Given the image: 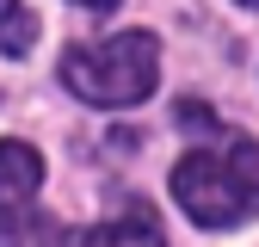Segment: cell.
Segmentation results:
<instances>
[{"label": "cell", "mask_w": 259, "mask_h": 247, "mask_svg": "<svg viewBox=\"0 0 259 247\" xmlns=\"http://www.w3.org/2000/svg\"><path fill=\"white\" fill-rule=\"evenodd\" d=\"M80 247H167V235H160V223H154V210L142 204V198H130L111 223H99V229H87V241Z\"/></svg>", "instance_id": "3957f363"}, {"label": "cell", "mask_w": 259, "mask_h": 247, "mask_svg": "<svg viewBox=\"0 0 259 247\" xmlns=\"http://www.w3.org/2000/svg\"><path fill=\"white\" fill-rule=\"evenodd\" d=\"M44 185V154L31 142H0V210L31 204Z\"/></svg>", "instance_id": "277c9868"}, {"label": "cell", "mask_w": 259, "mask_h": 247, "mask_svg": "<svg viewBox=\"0 0 259 247\" xmlns=\"http://www.w3.org/2000/svg\"><path fill=\"white\" fill-rule=\"evenodd\" d=\"M80 7H87V13H111L117 0H80Z\"/></svg>", "instance_id": "ba28073f"}, {"label": "cell", "mask_w": 259, "mask_h": 247, "mask_svg": "<svg viewBox=\"0 0 259 247\" xmlns=\"http://www.w3.org/2000/svg\"><path fill=\"white\" fill-rule=\"evenodd\" d=\"M173 198L198 229H229L259 210V142L229 136L173 167Z\"/></svg>", "instance_id": "6da1fadb"}, {"label": "cell", "mask_w": 259, "mask_h": 247, "mask_svg": "<svg viewBox=\"0 0 259 247\" xmlns=\"http://www.w3.org/2000/svg\"><path fill=\"white\" fill-rule=\"evenodd\" d=\"M62 80L87 105H142L160 80V44L148 31H117L105 44H68Z\"/></svg>", "instance_id": "7a4b0ae2"}, {"label": "cell", "mask_w": 259, "mask_h": 247, "mask_svg": "<svg viewBox=\"0 0 259 247\" xmlns=\"http://www.w3.org/2000/svg\"><path fill=\"white\" fill-rule=\"evenodd\" d=\"M241 7H259V0H241Z\"/></svg>", "instance_id": "9c48e42d"}, {"label": "cell", "mask_w": 259, "mask_h": 247, "mask_svg": "<svg viewBox=\"0 0 259 247\" xmlns=\"http://www.w3.org/2000/svg\"><path fill=\"white\" fill-rule=\"evenodd\" d=\"M0 247H68V229L31 204H13L0 210Z\"/></svg>", "instance_id": "5b68a950"}, {"label": "cell", "mask_w": 259, "mask_h": 247, "mask_svg": "<svg viewBox=\"0 0 259 247\" xmlns=\"http://www.w3.org/2000/svg\"><path fill=\"white\" fill-rule=\"evenodd\" d=\"M173 124H191V130H216V117H210L204 105H191V99H185V105H173Z\"/></svg>", "instance_id": "52a82bcc"}, {"label": "cell", "mask_w": 259, "mask_h": 247, "mask_svg": "<svg viewBox=\"0 0 259 247\" xmlns=\"http://www.w3.org/2000/svg\"><path fill=\"white\" fill-rule=\"evenodd\" d=\"M31 44H37V13L25 0H0V50L7 56H31Z\"/></svg>", "instance_id": "8992f818"}]
</instances>
